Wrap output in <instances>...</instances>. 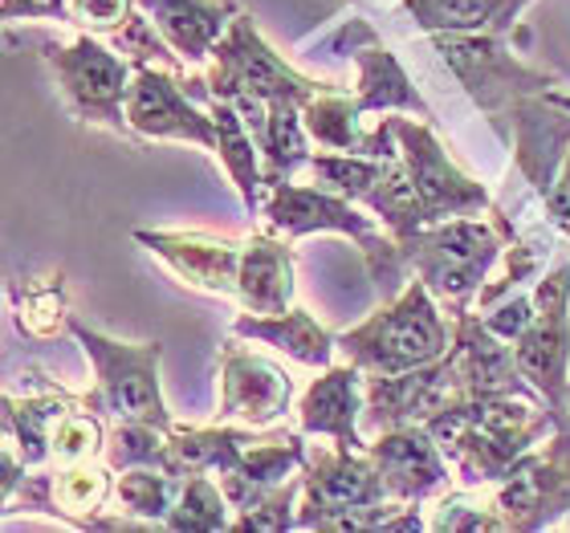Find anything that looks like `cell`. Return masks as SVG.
Returning a JSON list of instances; mask_svg holds the SVG:
<instances>
[{
  "instance_id": "obj_1",
  "label": "cell",
  "mask_w": 570,
  "mask_h": 533,
  "mask_svg": "<svg viewBox=\"0 0 570 533\" xmlns=\"http://www.w3.org/2000/svg\"><path fill=\"white\" fill-rule=\"evenodd\" d=\"M424 427L452 461L461 485L489 488L498 485L525 452L554 436L559 420L538 392H489L452 399Z\"/></svg>"
},
{
  "instance_id": "obj_2",
  "label": "cell",
  "mask_w": 570,
  "mask_h": 533,
  "mask_svg": "<svg viewBox=\"0 0 570 533\" xmlns=\"http://www.w3.org/2000/svg\"><path fill=\"white\" fill-rule=\"evenodd\" d=\"M513 237H518L513 216H505L493 204L489 213L424 225L420 233L400 240V249H404L412 277L428 285V294L449 309V318H461L473 309L481 285Z\"/></svg>"
},
{
  "instance_id": "obj_3",
  "label": "cell",
  "mask_w": 570,
  "mask_h": 533,
  "mask_svg": "<svg viewBox=\"0 0 570 533\" xmlns=\"http://www.w3.org/2000/svg\"><path fill=\"white\" fill-rule=\"evenodd\" d=\"M262 228H269V233H277L285 240H302V237H314V233L351 237L358 245V253H363L371 282H375L383 302L404 294L407 277H412L400 240L392 233L375 228V213H367L363 204L346 200L338 191L318 188V184H294V179H285L277 188H265Z\"/></svg>"
},
{
  "instance_id": "obj_4",
  "label": "cell",
  "mask_w": 570,
  "mask_h": 533,
  "mask_svg": "<svg viewBox=\"0 0 570 533\" xmlns=\"http://www.w3.org/2000/svg\"><path fill=\"white\" fill-rule=\"evenodd\" d=\"M452 346V318L444 322V306L428 294L420 277L404 285V294L383 302L355 330L338 334V351L363 375H404L436 363Z\"/></svg>"
},
{
  "instance_id": "obj_5",
  "label": "cell",
  "mask_w": 570,
  "mask_h": 533,
  "mask_svg": "<svg viewBox=\"0 0 570 533\" xmlns=\"http://www.w3.org/2000/svg\"><path fill=\"white\" fill-rule=\"evenodd\" d=\"M66 330L78 338L82 355L95 367V387L82 395L90 412L102 420H139L171 432V412L164 399V383H159V363H164V346L159 343H119L107 334L90 330L86 322L70 318Z\"/></svg>"
},
{
  "instance_id": "obj_6",
  "label": "cell",
  "mask_w": 570,
  "mask_h": 533,
  "mask_svg": "<svg viewBox=\"0 0 570 533\" xmlns=\"http://www.w3.org/2000/svg\"><path fill=\"white\" fill-rule=\"evenodd\" d=\"M41 58L53 70L66 107L86 127H102L122 139H139L127 119V95H131L135 61L122 58L107 37L73 33L70 41H41Z\"/></svg>"
},
{
  "instance_id": "obj_7",
  "label": "cell",
  "mask_w": 570,
  "mask_h": 533,
  "mask_svg": "<svg viewBox=\"0 0 570 533\" xmlns=\"http://www.w3.org/2000/svg\"><path fill=\"white\" fill-rule=\"evenodd\" d=\"M432 46L485 119H505L518 98L550 95L559 86L550 73L525 66L498 33H432Z\"/></svg>"
},
{
  "instance_id": "obj_8",
  "label": "cell",
  "mask_w": 570,
  "mask_h": 533,
  "mask_svg": "<svg viewBox=\"0 0 570 533\" xmlns=\"http://www.w3.org/2000/svg\"><path fill=\"white\" fill-rule=\"evenodd\" d=\"M326 86H334V82L297 73L294 66L265 41L249 12H237V21L228 24V33L220 37V46L213 49V66L204 70V98L253 95V98H265V102H277V98L306 102V98H314L318 90H326Z\"/></svg>"
},
{
  "instance_id": "obj_9",
  "label": "cell",
  "mask_w": 570,
  "mask_h": 533,
  "mask_svg": "<svg viewBox=\"0 0 570 533\" xmlns=\"http://www.w3.org/2000/svg\"><path fill=\"white\" fill-rule=\"evenodd\" d=\"M534 322L513 343L525 383L550 403L559 427H570V261L534 282Z\"/></svg>"
},
{
  "instance_id": "obj_10",
  "label": "cell",
  "mask_w": 570,
  "mask_h": 533,
  "mask_svg": "<svg viewBox=\"0 0 570 533\" xmlns=\"http://www.w3.org/2000/svg\"><path fill=\"white\" fill-rule=\"evenodd\" d=\"M501 530L538 533L570 513V427L530 448L498 485H489Z\"/></svg>"
},
{
  "instance_id": "obj_11",
  "label": "cell",
  "mask_w": 570,
  "mask_h": 533,
  "mask_svg": "<svg viewBox=\"0 0 570 533\" xmlns=\"http://www.w3.org/2000/svg\"><path fill=\"white\" fill-rule=\"evenodd\" d=\"M387 501L383 476L371 452H346L334 444H306L297 530H338L346 513Z\"/></svg>"
},
{
  "instance_id": "obj_12",
  "label": "cell",
  "mask_w": 570,
  "mask_h": 533,
  "mask_svg": "<svg viewBox=\"0 0 570 533\" xmlns=\"http://www.w3.org/2000/svg\"><path fill=\"white\" fill-rule=\"evenodd\" d=\"M392 131L400 139V159H404L407 176L416 184L420 200H424L428 225L452 220V216H476L493 208V196L481 179L464 176L461 167L452 164L449 151L436 142L432 122L428 119H404V115H387Z\"/></svg>"
},
{
  "instance_id": "obj_13",
  "label": "cell",
  "mask_w": 570,
  "mask_h": 533,
  "mask_svg": "<svg viewBox=\"0 0 570 533\" xmlns=\"http://www.w3.org/2000/svg\"><path fill=\"white\" fill-rule=\"evenodd\" d=\"M127 119H131V131L139 139L196 142V147H204L216 159L213 110H200L191 102L179 70H167V66H135L131 95H127Z\"/></svg>"
},
{
  "instance_id": "obj_14",
  "label": "cell",
  "mask_w": 570,
  "mask_h": 533,
  "mask_svg": "<svg viewBox=\"0 0 570 533\" xmlns=\"http://www.w3.org/2000/svg\"><path fill=\"white\" fill-rule=\"evenodd\" d=\"M294 399L297 383L282 363L240 343L220 346V407L216 415L225 424L274 427L277 420L294 412Z\"/></svg>"
},
{
  "instance_id": "obj_15",
  "label": "cell",
  "mask_w": 570,
  "mask_h": 533,
  "mask_svg": "<svg viewBox=\"0 0 570 533\" xmlns=\"http://www.w3.org/2000/svg\"><path fill=\"white\" fill-rule=\"evenodd\" d=\"M367 452L375 468L383 476V488L392 501H412V505H428V501L444 497L452 488V461L444 456L432 432L424 424H404L392 432L367 440Z\"/></svg>"
},
{
  "instance_id": "obj_16",
  "label": "cell",
  "mask_w": 570,
  "mask_h": 533,
  "mask_svg": "<svg viewBox=\"0 0 570 533\" xmlns=\"http://www.w3.org/2000/svg\"><path fill=\"white\" fill-rule=\"evenodd\" d=\"M331 49L346 53L358 66L355 102L363 115H416V119H432V110H428V102L404 73L400 58L383 46L367 21H358V17L346 21L331 37Z\"/></svg>"
},
{
  "instance_id": "obj_17",
  "label": "cell",
  "mask_w": 570,
  "mask_h": 533,
  "mask_svg": "<svg viewBox=\"0 0 570 533\" xmlns=\"http://www.w3.org/2000/svg\"><path fill=\"white\" fill-rule=\"evenodd\" d=\"M135 240L151 249L179 282L213 297H237L240 249L245 240L216 237L200 228H135Z\"/></svg>"
},
{
  "instance_id": "obj_18",
  "label": "cell",
  "mask_w": 570,
  "mask_h": 533,
  "mask_svg": "<svg viewBox=\"0 0 570 533\" xmlns=\"http://www.w3.org/2000/svg\"><path fill=\"white\" fill-rule=\"evenodd\" d=\"M452 399H461L456 375L449 358H436L428 367L404 371V375H367V407H363V432L380 436L404 424H428Z\"/></svg>"
},
{
  "instance_id": "obj_19",
  "label": "cell",
  "mask_w": 570,
  "mask_h": 533,
  "mask_svg": "<svg viewBox=\"0 0 570 533\" xmlns=\"http://www.w3.org/2000/svg\"><path fill=\"white\" fill-rule=\"evenodd\" d=\"M363 407H367V375L346 358L326 367L306 392L297 395V427L314 440H331L334 448L363 452Z\"/></svg>"
},
{
  "instance_id": "obj_20",
  "label": "cell",
  "mask_w": 570,
  "mask_h": 533,
  "mask_svg": "<svg viewBox=\"0 0 570 533\" xmlns=\"http://www.w3.org/2000/svg\"><path fill=\"white\" fill-rule=\"evenodd\" d=\"M510 119L513 167L534 188L538 200H547L570 155V110L559 107L550 95H530L513 102Z\"/></svg>"
},
{
  "instance_id": "obj_21",
  "label": "cell",
  "mask_w": 570,
  "mask_h": 533,
  "mask_svg": "<svg viewBox=\"0 0 570 533\" xmlns=\"http://www.w3.org/2000/svg\"><path fill=\"white\" fill-rule=\"evenodd\" d=\"M449 367L456 375L461 395H489V392H534L525 383L513 343L485 326V318L469 309L461 318H452V346H449Z\"/></svg>"
},
{
  "instance_id": "obj_22",
  "label": "cell",
  "mask_w": 570,
  "mask_h": 533,
  "mask_svg": "<svg viewBox=\"0 0 570 533\" xmlns=\"http://www.w3.org/2000/svg\"><path fill=\"white\" fill-rule=\"evenodd\" d=\"M33 383L24 395L4 392V448L21 456V464L33 468H49L53 464V432L73 407H82V395L66 392L61 383H49V375L29 371Z\"/></svg>"
},
{
  "instance_id": "obj_23",
  "label": "cell",
  "mask_w": 570,
  "mask_h": 533,
  "mask_svg": "<svg viewBox=\"0 0 570 533\" xmlns=\"http://www.w3.org/2000/svg\"><path fill=\"white\" fill-rule=\"evenodd\" d=\"M167 46L176 49L184 66L213 61V49L237 21V0H135Z\"/></svg>"
},
{
  "instance_id": "obj_24",
  "label": "cell",
  "mask_w": 570,
  "mask_h": 533,
  "mask_svg": "<svg viewBox=\"0 0 570 533\" xmlns=\"http://www.w3.org/2000/svg\"><path fill=\"white\" fill-rule=\"evenodd\" d=\"M237 302L249 314H285V309H294V240L277 237L269 228L245 237Z\"/></svg>"
},
{
  "instance_id": "obj_25",
  "label": "cell",
  "mask_w": 570,
  "mask_h": 533,
  "mask_svg": "<svg viewBox=\"0 0 570 533\" xmlns=\"http://www.w3.org/2000/svg\"><path fill=\"white\" fill-rule=\"evenodd\" d=\"M233 338L262 343V346H269L274 355L289 358V363H302V367H314V371L331 367L334 351H338V338L302 306L285 309V314H249V309H245V314L233 318Z\"/></svg>"
},
{
  "instance_id": "obj_26",
  "label": "cell",
  "mask_w": 570,
  "mask_h": 533,
  "mask_svg": "<svg viewBox=\"0 0 570 533\" xmlns=\"http://www.w3.org/2000/svg\"><path fill=\"white\" fill-rule=\"evenodd\" d=\"M216 119V164L225 167L233 188L240 191V204L249 216H262L265 200V167H262V147L253 139L249 122L240 119V110L228 98H204Z\"/></svg>"
},
{
  "instance_id": "obj_27",
  "label": "cell",
  "mask_w": 570,
  "mask_h": 533,
  "mask_svg": "<svg viewBox=\"0 0 570 533\" xmlns=\"http://www.w3.org/2000/svg\"><path fill=\"white\" fill-rule=\"evenodd\" d=\"M534 0H400V9L432 33H513V24Z\"/></svg>"
},
{
  "instance_id": "obj_28",
  "label": "cell",
  "mask_w": 570,
  "mask_h": 533,
  "mask_svg": "<svg viewBox=\"0 0 570 533\" xmlns=\"http://www.w3.org/2000/svg\"><path fill=\"white\" fill-rule=\"evenodd\" d=\"M253 427L245 424H220L216 427H184L171 424L167 432V448H164V468L176 476H196V473H228L237 464L240 448L249 444Z\"/></svg>"
},
{
  "instance_id": "obj_29",
  "label": "cell",
  "mask_w": 570,
  "mask_h": 533,
  "mask_svg": "<svg viewBox=\"0 0 570 533\" xmlns=\"http://www.w3.org/2000/svg\"><path fill=\"white\" fill-rule=\"evenodd\" d=\"M309 131L302 122V102L294 98H277L269 102V122L262 135V167H265V188H277L285 179H294L297 171H306L309 164Z\"/></svg>"
},
{
  "instance_id": "obj_30",
  "label": "cell",
  "mask_w": 570,
  "mask_h": 533,
  "mask_svg": "<svg viewBox=\"0 0 570 533\" xmlns=\"http://www.w3.org/2000/svg\"><path fill=\"white\" fill-rule=\"evenodd\" d=\"M184 488V476L167 473L159 464H139V468H122L115 476V510L135 517L139 525H167L176 497Z\"/></svg>"
},
{
  "instance_id": "obj_31",
  "label": "cell",
  "mask_w": 570,
  "mask_h": 533,
  "mask_svg": "<svg viewBox=\"0 0 570 533\" xmlns=\"http://www.w3.org/2000/svg\"><path fill=\"white\" fill-rule=\"evenodd\" d=\"M363 208L375 213V220H383V228H387L395 240L412 237V233H420V228L428 225L424 200H420L416 184L407 176L404 159H392V164H387V176H383L380 188L363 200Z\"/></svg>"
},
{
  "instance_id": "obj_32",
  "label": "cell",
  "mask_w": 570,
  "mask_h": 533,
  "mask_svg": "<svg viewBox=\"0 0 570 533\" xmlns=\"http://www.w3.org/2000/svg\"><path fill=\"white\" fill-rule=\"evenodd\" d=\"M233 517H237V510H233V501L225 497L220 481H216L213 473H196V476H184L176 510H171V517H167L164 530L216 533V530H228Z\"/></svg>"
},
{
  "instance_id": "obj_33",
  "label": "cell",
  "mask_w": 570,
  "mask_h": 533,
  "mask_svg": "<svg viewBox=\"0 0 570 533\" xmlns=\"http://www.w3.org/2000/svg\"><path fill=\"white\" fill-rule=\"evenodd\" d=\"M392 159H371V155H343V151H318L309 155L306 171L314 176L318 188H331L346 200L363 204L371 191L380 188V179L387 176Z\"/></svg>"
},
{
  "instance_id": "obj_34",
  "label": "cell",
  "mask_w": 570,
  "mask_h": 533,
  "mask_svg": "<svg viewBox=\"0 0 570 533\" xmlns=\"http://www.w3.org/2000/svg\"><path fill=\"white\" fill-rule=\"evenodd\" d=\"M12 302H17V326L33 338H53L61 326H70L66 314V285L58 273L37 277V282L12 285Z\"/></svg>"
},
{
  "instance_id": "obj_35",
  "label": "cell",
  "mask_w": 570,
  "mask_h": 533,
  "mask_svg": "<svg viewBox=\"0 0 570 533\" xmlns=\"http://www.w3.org/2000/svg\"><path fill=\"white\" fill-rule=\"evenodd\" d=\"M428 530L481 533V530H501V517H498V510H493L489 488L461 485V488H449L444 497L432 501V510H428Z\"/></svg>"
},
{
  "instance_id": "obj_36",
  "label": "cell",
  "mask_w": 570,
  "mask_h": 533,
  "mask_svg": "<svg viewBox=\"0 0 570 533\" xmlns=\"http://www.w3.org/2000/svg\"><path fill=\"white\" fill-rule=\"evenodd\" d=\"M164 448H167L164 427L139 424V420H115V427H107L102 461H107L115 473L139 468V464H159V468H164Z\"/></svg>"
},
{
  "instance_id": "obj_37",
  "label": "cell",
  "mask_w": 570,
  "mask_h": 533,
  "mask_svg": "<svg viewBox=\"0 0 570 533\" xmlns=\"http://www.w3.org/2000/svg\"><path fill=\"white\" fill-rule=\"evenodd\" d=\"M107 448V424L102 415L90 407H73L53 432V464H82V461H102Z\"/></svg>"
},
{
  "instance_id": "obj_38",
  "label": "cell",
  "mask_w": 570,
  "mask_h": 533,
  "mask_svg": "<svg viewBox=\"0 0 570 533\" xmlns=\"http://www.w3.org/2000/svg\"><path fill=\"white\" fill-rule=\"evenodd\" d=\"M107 41L119 49L122 58H131L135 66H167V70H184V58L159 37V29H155L151 17H147L142 9H135L131 21L122 24V29H115Z\"/></svg>"
},
{
  "instance_id": "obj_39",
  "label": "cell",
  "mask_w": 570,
  "mask_h": 533,
  "mask_svg": "<svg viewBox=\"0 0 570 533\" xmlns=\"http://www.w3.org/2000/svg\"><path fill=\"white\" fill-rule=\"evenodd\" d=\"M297 501H302V473H294L274 493L253 501L249 510H240L228 530H257V533H285L297 530Z\"/></svg>"
},
{
  "instance_id": "obj_40",
  "label": "cell",
  "mask_w": 570,
  "mask_h": 533,
  "mask_svg": "<svg viewBox=\"0 0 570 533\" xmlns=\"http://www.w3.org/2000/svg\"><path fill=\"white\" fill-rule=\"evenodd\" d=\"M534 289L525 294V289H518V294H510V297H501L498 306H489L481 318H485V326L493 334H501L505 343H518L525 334V326L534 322Z\"/></svg>"
},
{
  "instance_id": "obj_41",
  "label": "cell",
  "mask_w": 570,
  "mask_h": 533,
  "mask_svg": "<svg viewBox=\"0 0 570 533\" xmlns=\"http://www.w3.org/2000/svg\"><path fill=\"white\" fill-rule=\"evenodd\" d=\"M73 9V24H82L90 33L110 37L115 29L131 21V12L139 9L135 0H70Z\"/></svg>"
},
{
  "instance_id": "obj_42",
  "label": "cell",
  "mask_w": 570,
  "mask_h": 533,
  "mask_svg": "<svg viewBox=\"0 0 570 533\" xmlns=\"http://www.w3.org/2000/svg\"><path fill=\"white\" fill-rule=\"evenodd\" d=\"M4 24L17 21H53V24H73L70 0H0Z\"/></svg>"
},
{
  "instance_id": "obj_43",
  "label": "cell",
  "mask_w": 570,
  "mask_h": 533,
  "mask_svg": "<svg viewBox=\"0 0 570 533\" xmlns=\"http://www.w3.org/2000/svg\"><path fill=\"white\" fill-rule=\"evenodd\" d=\"M542 208H547V220L554 225V233H562L570 240V155L567 164H562L559 179H554V188H550V196L542 200Z\"/></svg>"
},
{
  "instance_id": "obj_44",
  "label": "cell",
  "mask_w": 570,
  "mask_h": 533,
  "mask_svg": "<svg viewBox=\"0 0 570 533\" xmlns=\"http://www.w3.org/2000/svg\"><path fill=\"white\" fill-rule=\"evenodd\" d=\"M550 98H554L559 107H567V110H570V95H562V90H550Z\"/></svg>"
}]
</instances>
